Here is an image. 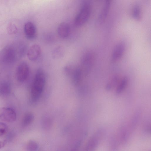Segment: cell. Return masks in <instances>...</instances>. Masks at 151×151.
Returning <instances> with one entry per match:
<instances>
[{"instance_id":"cell-1","label":"cell","mask_w":151,"mask_h":151,"mask_svg":"<svg viewBox=\"0 0 151 151\" xmlns=\"http://www.w3.org/2000/svg\"><path fill=\"white\" fill-rule=\"evenodd\" d=\"M45 76L43 70L39 68L37 70L31 90V99L33 102H37L43 92L45 83Z\"/></svg>"},{"instance_id":"cell-2","label":"cell","mask_w":151,"mask_h":151,"mask_svg":"<svg viewBox=\"0 0 151 151\" xmlns=\"http://www.w3.org/2000/svg\"><path fill=\"white\" fill-rule=\"evenodd\" d=\"M91 9V4L89 1H85L82 3L75 19L74 23L76 26L80 27L86 22L90 16Z\"/></svg>"},{"instance_id":"cell-3","label":"cell","mask_w":151,"mask_h":151,"mask_svg":"<svg viewBox=\"0 0 151 151\" xmlns=\"http://www.w3.org/2000/svg\"><path fill=\"white\" fill-rule=\"evenodd\" d=\"M103 130L99 129L96 131L91 137L87 142L85 151H94L103 137Z\"/></svg>"},{"instance_id":"cell-4","label":"cell","mask_w":151,"mask_h":151,"mask_svg":"<svg viewBox=\"0 0 151 151\" xmlns=\"http://www.w3.org/2000/svg\"><path fill=\"white\" fill-rule=\"evenodd\" d=\"M29 73V68L27 63L25 62L20 63L16 70V77L17 81L23 83L27 79Z\"/></svg>"},{"instance_id":"cell-5","label":"cell","mask_w":151,"mask_h":151,"mask_svg":"<svg viewBox=\"0 0 151 151\" xmlns=\"http://www.w3.org/2000/svg\"><path fill=\"white\" fill-rule=\"evenodd\" d=\"M66 74L70 76L73 83L78 85L80 83L82 76L81 69L79 68L68 66L65 68Z\"/></svg>"},{"instance_id":"cell-6","label":"cell","mask_w":151,"mask_h":151,"mask_svg":"<svg viewBox=\"0 0 151 151\" xmlns=\"http://www.w3.org/2000/svg\"><path fill=\"white\" fill-rule=\"evenodd\" d=\"M16 118V112L12 108H4L0 111V120L11 122L15 121Z\"/></svg>"},{"instance_id":"cell-7","label":"cell","mask_w":151,"mask_h":151,"mask_svg":"<svg viewBox=\"0 0 151 151\" xmlns=\"http://www.w3.org/2000/svg\"><path fill=\"white\" fill-rule=\"evenodd\" d=\"M41 52V48L40 45L37 44H34L32 45L28 50L27 57L30 60L35 61L39 59Z\"/></svg>"},{"instance_id":"cell-8","label":"cell","mask_w":151,"mask_h":151,"mask_svg":"<svg viewBox=\"0 0 151 151\" xmlns=\"http://www.w3.org/2000/svg\"><path fill=\"white\" fill-rule=\"evenodd\" d=\"M24 32L26 37L29 39H32L36 37L37 30L35 26L32 22H28L24 24Z\"/></svg>"},{"instance_id":"cell-9","label":"cell","mask_w":151,"mask_h":151,"mask_svg":"<svg viewBox=\"0 0 151 151\" xmlns=\"http://www.w3.org/2000/svg\"><path fill=\"white\" fill-rule=\"evenodd\" d=\"M125 49V44L123 42H120L116 45L112 52V60L115 61L119 59L123 54Z\"/></svg>"},{"instance_id":"cell-10","label":"cell","mask_w":151,"mask_h":151,"mask_svg":"<svg viewBox=\"0 0 151 151\" xmlns=\"http://www.w3.org/2000/svg\"><path fill=\"white\" fill-rule=\"evenodd\" d=\"M57 32L59 36L63 38L68 37L70 32V28L69 25L67 23L63 22L58 26Z\"/></svg>"},{"instance_id":"cell-11","label":"cell","mask_w":151,"mask_h":151,"mask_svg":"<svg viewBox=\"0 0 151 151\" xmlns=\"http://www.w3.org/2000/svg\"><path fill=\"white\" fill-rule=\"evenodd\" d=\"M111 2L110 0L105 1L98 18L99 21L102 22L106 19L110 10Z\"/></svg>"},{"instance_id":"cell-12","label":"cell","mask_w":151,"mask_h":151,"mask_svg":"<svg viewBox=\"0 0 151 151\" xmlns=\"http://www.w3.org/2000/svg\"><path fill=\"white\" fill-rule=\"evenodd\" d=\"M93 59V55L90 52H87L83 55L82 59V63L83 66L87 70L90 68Z\"/></svg>"},{"instance_id":"cell-13","label":"cell","mask_w":151,"mask_h":151,"mask_svg":"<svg viewBox=\"0 0 151 151\" xmlns=\"http://www.w3.org/2000/svg\"><path fill=\"white\" fill-rule=\"evenodd\" d=\"M34 119L33 114L31 112L26 113L24 115L22 121V125L24 127L29 125L32 122Z\"/></svg>"},{"instance_id":"cell-14","label":"cell","mask_w":151,"mask_h":151,"mask_svg":"<svg viewBox=\"0 0 151 151\" xmlns=\"http://www.w3.org/2000/svg\"><path fill=\"white\" fill-rule=\"evenodd\" d=\"M64 53V49L62 46H58L52 51V55L54 58H58L62 57Z\"/></svg>"},{"instance_id":"cell-15","label":"cell","mask_w":151,"mask_h":151,"mask_svg":"<svg viewBox=\"0 0 151 151\" xmlns=\"http://www.w3.org/2000/svg\"><path fill=\"white\" fill-rule=\"evenodd\" d=\"M141 12L140 7L138 4L135 5L133 7L132 12V15L134 19L139 20L141 18Z\"/></svg>"},{"instance_id":"cell-16","label":"cell","mask_w":151,"mask_h":151,"mask_svg":"<svg viewBox=\"0 0 151 151\" xmlns=\"http://www.w3.org/2000/svg\"><path fill=\"white\" fill-rule=\"evenodd\" d=\"M127 82L128 80L126 77L122 79L116 89V93L117 95H119L122 92L126 87Z\"/></svg>"},{"instance_id":"cell-17","label":"cell","mask_w":151,"mask_h":151,"mask_svg":"<svg viewBox=\"0 0 151 151\" xmlns=\"http://www.w3.org/2000/svg\"><path fill=\"white\" fill-rule=\"evenodd\" d=\"M38 148V144L35 141L30 140L27 143V148L29 151H37Z\"/></svg>"},{"instance_id":"cell-18","label":"cell","mask_w":151,"mask_h":151,"mask_svg":"<svg viewBox=\"0 0 151 151\" xmlns=\"http://www.w3.org/2000/svg\"><path fill=\"white\" fill-rule=\"evenodd\" d=\"M52 123L51 119L48 117L45 118L42 121V126L45 129H48L50 127Z\"/></svg>"},{"instance_id":"cell-19","label":"cell","mask_w":151,"mask_h":151,"mask_svg":"<svg viewBox=\"0 0 151 151\" xmlns=\"http://www.w3.org/2000/svg\"><path fill=\"white\" fill-rule=\"evenodd\" d=\"M9 85L6 83H4L0 86V93L3 94L5 95L8 93L9 91Z\"/></svg>"},{"instance_id":"cell-20","label":"cell","mask_w":151,"mask_h":151,"mask_svg":"<svg viewBox=\"0 0 151 151\" xmlns=\"http://www.w3.org/2000/svg\"><path fill=\"white\" fill-rule=\"evenodd\" d=\"M7 130L6 125L2 122H0V136L4 135L6 133Z\"/></svg>"},{"instance_id":"cell-21","label":"cell","mask_w":151,"mask_h":151,"mask_svg":"<svg viewBox=\"0 0 151 151\" xmlns=\"http://www.w3.org/2000/svg\"><path fill=\"white\" fill-rule=\"evenodd\" d=\"M7 141L6 139L0 142V149H1L6 145Z\"/></svg>"},{"instance_id":"cell-22","label":"cell","mask_w":151,"mask_h":151,"mask_svg":"<svg viewBox=\"0 0 151 151\" xmlns=\"http://www.w3.org/2000/svg\"><path fill=\"white\" fill-rule=\"evenodd\" d=\"M80 142H78V143L77 144L75 145V146L73 148L72 151H77L79 148V147L80 145Z\"/></svg>"}]
</instances>
